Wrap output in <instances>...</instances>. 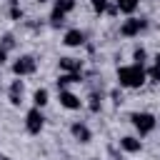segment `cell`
<instances>
[{
	"mask_svg": "<svg viewBox=\"0 0 160 160\" xmlns=\"http://www.w3.org/2000/svg\"><path fill=\"white\" fill-rule=\"evenodd\" d=\"M148 80V70L142 65H122L118 68V82L120 88H128V90H138L142 88Z\"/></svg>",
	"mask_w": 160,
	"mask_h": 160,
	"instance_id": "1",
	"label": "cell"
},
{
	"mask_svg": "<svg viewBox=\"0 0 160 160\" xmlns=\"http://www.w3.org/2000/svg\"><path fill=\"white\" fill-rule=\"evenodd\" d=\"M130 122H132V128L140 135H150L155 130V125H158V120H155L152 112H130Z\"/></svg>",
	"mask_w": 160,
	"mask_h": 160,
	"instance_id": "2",
	"label": "cell"
},
{
	"mask_svg": "<svg viewBox=\"0 0 160 160\" xmlns=\"http://www.w3.org/2000/svg\"><path fill=\"white\" fill-rule=\"evenodd\" d=\"M42 125H45V115H42V110H40V108H30L28 115H25V130H28L30 135H40Z\"/></svg>",
	"mask_w": 160,
	"mask_h": 160,
	"instance_id": "3",
	"label": "cell"
},
{
	"mask_svg": "<svg viewBox=\"0 0 160 160\" xmlns=\"http://www.w3.org/2000/svg\"><path fill=\"white\" fill-rule=\"evenodd\" d=\"M35 68H38V62H35V58H32V55H20V58L12 62V72H15L18 78L32 75V72H35Z\"/></svg>",
	"mask_w": 160,
	"mask_h": 160,
	"instance_id": "4",
	"label": "cell"
},
{
	"mask_svg": "<svg viewBox=\"0 0 160 160\" xmlns=\"http://www.w3.org/2000/svg\"><path fill=\"white\" fill-rule=\"evenodd\" d=\"M148 28V22L145 20H138V18H128V20H122V25H120V35L122 38H135V35H140V30H145Z\"/></svg>",
	"mask_w": 160,
	"mask_h": 160,
	"instance_id": "5",
	"label": "cell"
},
{
	"mask_svg": "<svg viewBox=\"0 0 160 160\" xmlns=\"http://www.w3.org/2000/svg\"><path fill=\"white\" fill-rule=\"evenodd\" d=\"M60 95V105L62 108H68V110H80V105H82V100L75 95V92H70V90H58Z\"/></svg>",
	"mask_w": 160,
	"mask_h": 160,
	"instance_id": "6",
	"label": "cell"
},
{
	"mask_svg": "<svg viewBox=\"0 0 160 160\" xmlns=\"http://www.w3.org/2000/svg\"><path fill=\"white\" fill-rule=\"evenodd\" d=\"M70 132H72V138L80 140V142H90V140H92V132H90V128H88L85 122H72V125H70Z\"/></svg>",
	"mask_w": 160,
	"mask_h": 160,
	"instance_id": "7",
	"label": "cell"
},
{
	"mask_svg": "<svg viewBox=\"0 0 160 160\" xmlns=\"http://www.w3.org/2000/svg\"><path fill=\"white\" fill-rule=\"evenodd\" d=\"M62 42H65L68 48H80V45L85 42V32L78 30V28H75V30H68V32L62 35Z\"/></svg>",
	"mask_w": 160,
	"mask_h": 160,
	"instance_id": "8",
	"label": "cell"
},
{
	"mask_svg": "<svg viewBox=\"0 0 160 160\" xmlns=\"http://www.w3.org/2000/svg\"><path fill=\"white\" fill-rule=\"evenodd\" d=\"M120 148H122L125 152L135 155V152H140V150H142V142H140L138 138H132V135H125V138H120Z\"/></svg>",
	"mask_w": 160,
	"mask_h": 160,
	"instance_id": "9",
	"label": "cell"
},
{
	"mask_svg": "<svg viewBox=\"0 0 160 160\" xmlns=\"http://www.w3.org/2000/svg\"><path fill=\"white\" fill-rule=\"evenodd\" d=\"M82 70V60L78 58H60V72H80Z\"/></svg>",
	"mask_w": 160,
	"mask_h": 160,
	"instance_id": "10",
	"label": "cell"
},
{
	"mask_svg": "<svg viewBox=\"0 0 160 160\" xmlns=\"http://www.w3.org/2000/svg\"><path fill=\"white\" fill-rule=\"evenodd\" d=\"M82 78H80V72H60V78H58V90H68V85H75V82H80Z\"/></svg>",
	"mask_w": 160,
	"mask_h": 160,
	"instance_id": "11",
	"label": "cell"
},
{
	"mask_svg": "<svg viewBox=\"0 0 160 160\" xmlns=\"http://www.w3.org/2000/svg\"><path fill=\"white\" fill-rule=\"evenodd\" d=\"M22 90H25V85H22V80H12V85H10V102H12V105H20V98H22Z\"/></svg>",
	"mask_w": 160,
	"mask_h": 160,
	"instance_id": "12",
	"label": "cell"
},
{
	"mask_svg": "<svg viewBox=\"0 0 160 160\" xmlns=\"http://www.w3.org/2000/svg\"><path fill=\"white\" fill-rule=\"evenodd\" d=\"M32 102H35V108H45V105L50 102V92H48L45 88H38L35 95H32Z\"/></svg>",
	"mask_w": 160,
	"mask_h": 160,
	"instance_id": "13",
	"label": "cell"
},
{
	"mask_svg": "<svg viewBox=\"0 0 160 160\" xmlns=\"http://www.w3.org/2000/svg\"><path fill=\"white\" fill-rule=\"evenodd\" d=\"M148 80L150 82H160V55H155L152 65L148 68Z\"/></svg>",
	"mask_w": 160,
	"mask_h": 160,
	"instance_id": "14",
	"label": "cell"
},
{
	"mask_svg": "<svg viewBox=\"0 0 160 160\" xmlns=\"http://www.w3.org/2000/svg\"><path fill=\"white\" fill-rule=\"evenodd\" d=\"M138 0H118V10L120 12H125V15H132L135 10H138Z\"/></svg>",
	"mask_w": 160,
	"mask_h": 160,
	"instance_id": "15",
	"label": "cell"
},
{
	"mask_svg": "<svg viewBox=\"0 0 160 160\" xmlns=\"http://www.w3.org/2000/svg\"><path fill=\"white\" fill-rule=\"evenodd\" d=\"M148 60V50L145 48H135L132 50V65H145Z\"/></svg>",
	"mask_w": 160,
	"mask_h": 160,
	"instance_id": "16",
	"label": "cell"
},
{
	"mask_svg": "<svg viewBox=\"0 0 160 160\" xmlns=\"http://www.w3.org/2000/svg\"><path fill=\"white\" fill-rule=\"evenodd\" d=\"M62 22H65V12H60V10L52 8V12H50V25H52V28H60Z\"/></svg>",
	"mask_w": 160,
	"mask_h": 160,
	"instance_id": "17",
	"label": "cell"
},
{
	"mask_svg": "<svg viewBox=\"0 0 160 160\" xmlns=\"http://www.w3.org/2000/svg\"><path fill=\"white\" fill-rule=\"evenodd\" d=\"M88 100H90V102H88L90 112H100V108H102V100H100V95H98V92H92Z\"/></svg>",
	"mask_w": 160,
	"mask_h": 160,
	"instance_id": "18",
	"label": "cell"
},
{
	"mask_svg": "<svg viewBox=\"0 0 160 160\" xmlns=\"http://www.w3.org/2000/svg\"><path fill=\"white\" fill-rule=\"evenodd\" d=\"M72 8H75V0H55V10H60V12H65V15H68Z\"/></svg>",
	"mask_w": 160,
	"mask_h": 160,
	"instance_id": "19",
	"label": "cell"
},
{
	"mask_svg": "<svg viewBox=\"0 0 160 160\" xmlns=\"http://www.w3.org/2000/svg\"><path fill=\"white\" fill-rule=\"evenodd\" d=\"M90 5H92V10H95L98 15L108 12V0H90Z\"/></svg>",
	"mask_w": 160,
	"mask_h": 160,
	"instance_id": "20",
	"label": "cell"
},
{
	"mask_svg": "<svg viewBox=\"0 0 160 160\" xmlns=\"http://www.w3.org/2000/svg\"><path fill=\"white\" fill-rule=\"evenodd\" d=\"M12 45H15V42H12V35H5V38H2V48H5V50H10Z\"/></svg>",
	"mask_w": 160,
	"mask_h": 160,
	"instance_id": "21",
	"label": "cell"
},
{
	"mask_svg": "<svg viewBox=\"0 0 160 160\" xmlns=\"http://www.w3.org/2000/svg\"><path fill=\"white\" fill-rule=\"evenodd\" d=\"M10 15H12L15 20H18V18H22V10H20L18 5H12V8H10Z\"/></svg>",
	"mask_w": 160,
	"mask_h": 160,
	"instance_id": "22",
	"label": "cell"
},
{
	"mask_svg": "<svg viewBox=\"0 0 160 160\" xmlns=\"http://www.w3.org/2000/svg\"><path fill=\"white\" fill-rule=\"evenodd\" d=\"M5 58H8V50H5V48H0V65L5 62Z\"/></svg>",
	"mask_w": 160,
	"mask_h": 160,
	"instance_id": "23",
	"label": "cell"
},
{
	"mask_svg": "<svg viewBox=\"0 0 160 160\" xmlns=\"http://www.w3.org/2000/svg\"><path fill=\"white\" fill-rule=\"evenodd\" d=\"M38 2H45V0H38Z\"/></svg>",
	"mask_w": 160,
	"mask_h": 160,
	"instance_id": "24",
	"label": "cell"
},
{
	"mask_svg": "<svg viewBox=\"0 0 160 160\" xmlns=\"http://www.w3.org/2000/svg\"><path fill=\"white\" fill-rule=\"evenodd\" d=\"M138 2H142V0H138Z\"/></svg>",
	"mask_w": 160,
	"mask_h": 160,
	"instance_id": "25",
	"label": "cell"
}]
</instances>
